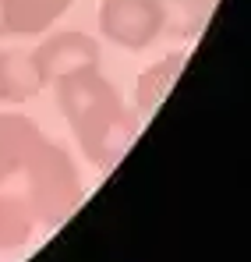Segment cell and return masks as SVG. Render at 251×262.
<instances>
[{
    "mask_svg": "<svg viewBox=\"0 0 251 262\" xmlns=\"http://www.w3.org/2000/svg\"><path fill=\"white\" fill-rule=\"evenodd\" d=\"M0 188L25 199L32 220L64 223L82 202V177L64 145L25 114H0Z\"/></svg>",
    "mask_w": 251,
    "mask_h": 262,
    "instance_id": "1",
    "label": "cell"
},
{
    "mask_svg": "<svg viewBox=\"0 0 251 262\" xmlns=\"http://www.w3.org/2000/svg\"><path fill=\"white\" fill-rule=\"evenodd\" d=\"M53 89H57L60 114L67 117L82 152L96 167H113L121 160V152L131 145L134 128H138L121 92L99 75V68L75 71V75L53 82Z\"/></svg>",
    "mask_w": 251,
    "mask_h": 262,
    "instance_id": "2",
    "label": "cell"
},
{
    "mask_svg": "<svg viewBox=\"0 0 251 262\" xmlns=\"http://www.w3.org/2000/svg\"><path fill=\"white\" fill-rule=\"evenodd\" d=\"M99 32L121 50H145L163 36V14L156 0H103Z\"/></svg>",
    "mask_w": 251,
    "mask_h": 262,
    "instance_id": "3",
    "label": "cell"
},
{
    "mask_svg": "<svg viewBox=\"0 0 251 262\" xmlns=\"http://www.w3.org/2000/svg\"><path fill=\"white\" fill-rule=\"evenodd\" d=\"M99 57H103L99 43L85 32H75V29L71 32H53L32 50V60H36V68L42 75V85H53V82L67 78L75 71L99 68Z\"/></svg>",
    "mask_w": 251,
    "mask_h": 262,
    "instance_id": "4",
    "label": "cell"
},
{
    "mask_svg": "<svg viewBox=\"0 0 251 262\" xmlns=\"http://www.w3.org/2000/svg\"><path fill=\"white\" fill-rule=\"evenodd\" d=\"M67 7H71V0H0V32L39 36Z\"/></svg>",
    "mask_w": 251,
    "mask_h": 262,
    "instance_id": "5",
    "label": "cell"
},
{
    "mask_svg": "<svg viewBox=\"0 0 251 262\" xmlns=\"http://www.w3.org/2000/svg\"><path fill=\"white\" fill-rule=\"evenodd\" d=\"M42 75L32 50H0V103H25L42 92Z\"/></svg>",
    "mask_w": 251,
    "mask_h": 262,
    "instance_id": "6",
    "label": "cell"
},
{
    "mask_svg": "<svg viewBox=\"0 0 251 262\" xmlns=\"http://www.w3.org/2000/svg\"><path fill=\"white\" fill-rule=\"evenodd\" d=\"M163 14V32L173 39H195L202 25L209 21L216 0H156Z\"/></svg>",
    "mask_w": 251,
    "mask_h": 262,
    "instance_id": "7",
    "label": "cell"
},
{
    "mask_svg": "<svg viewBox=\"0 0 251 262\" xmlns=\"http://www.w3.org/2000/svg\"><path fill=\"white\" fill-rule=\"evenodd\" d=\"M32 213L25 206L21 195L0 188V248H14V245H25L29 234H32Z\"/></svg>",
    "mask_w": 251,
    "mask_h": 262,
    "instance_id": "8",
    "label": "cell"
}]
</instances>
